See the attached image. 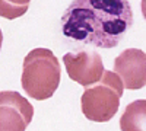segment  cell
Here are the masks:
<instances>
[{
    "instance_id": "cell-4",
    "label": "cell",
    "mask_w": 146,
    "mask_h": 131,
    "mask_svg": "<svg viewBox=\"0 0 146 131\" xmlns=\"http://www.w3.org/2000/svg\"><path fill=\"white\" fill-rule=\"evenodd\" d=\"M67 76L83 88H89L100 82L105 73L102 58L96 51L79 50L63 55Z\"/></svg>"
},
{
    "instance_id": "cell-7",
    "label": "cell",
    "mask_w": 146,
    "mask_h": 131,
    "mask_svg": "<svg viewBox=\"0 0 146 131\" xmlns=\"http://www.w3.org/2000/svg\"><path fill=\"white\" fill-rule=\"evenodd\" d=\"M121 131H146V99L133 101L120 118Z\"/></svg>"
},
{
    "instance_id": "cell-2",
    "label": "cell",
    "mask_w": 146,
    "mask_h": 131,
    "mask_svg": "<svg viewBox=\"0 0 146 131\" xmlns=\"http://www.w3.org/2000/svg\"><path fill=\"white\" fill-rule=\"evenodd\" d=\"M60 77L62 67L51 50L34 48L23 58L21 83L32 99H50L60 85Z\"/></svg>"
},
{
    "instance_id": "cell-5",
    "label": "cell",
    "mask_w": 146,
    "mask_h": 131,
    "mask_svg": "<svg viewBox=\"0 0 146 131\" xmlns=\"http://www.w3.org/2000/svg\"><path fill=\"white\" fill-rule=\"evenodd\" d=\"M34 118V106L15 90L0 93V131H25Z\"/></svg>"
},
{
    "instance_id": "cell-9",
    "label": "cell",
    "mask_w": 146,
    "mask_h": 131,
    "mask_svg": "<svg viewBox=\"0 0 146 131\" xmlns=\"http://www.w3.org/2000/svg\"><path fill=\"white\" fill-rule=\"evenodd\" d=\"M142 13H143V18L146 19V0H142Z\"/></svg>"
},
{
    "instance_id": "cell-1",
    "label": "cell",
    "mask_w": 146,
    "mask_h": 131,
    "mask_svg": "<svg viewBox=\"0 0 146 131\" xmlns=\"http://www.w3.org/2000/svg\"><path fill=\"white\" fill-rule=\"evenodd\" d=\"M133 25L129 0H73L62 18L63 35L98 48H114Z\"/></svg>"
},
{
    "instance_id": "cell-3",
    "label": "cell",
    "mask_w": 146,
    "mask_h": 131,
    "mask_svg": "<svg viewBox=\"0 0 146 131\" xmlns=\"http://www.w3.org/2000/svg\"><path fill=\"white\" fill-rule=\"evenodd\" d=\"M124 83L115 71H107L100 82L85 89L80 98L82 112L89 121L108 122L118 111Z\"/></svg>"
},
{
    "instance_id": "cell-8",
    "label": "cell",
    "mask_w": 146,
    "mask_h": 131,
    "mask_svg": "<svg viewBox=\"0 0 146 131\" xmlns=\"http://www.w3.org/2000/svg\"><path fill=\"white\" fill-rule=\"evenodd\" d=\"M32 0H0V15L6 19H16L27 13Z\"/></svg>"
},
{
    "instance_id": "cell-6",
    "label": "cell",
    "mask_w": 146,
    "mask_h": 131,
    "mask_svg": "<svg viewBox=\"0 0 146 131\" xmlns=\"http://www.w3.org/2000/svg\"><path fill=\"white\" fill-rule=\"evenodd\" d=\"M114 71L121 77L124 88L137 90L146 86V53L139 48H127L114 60Z\"/></svg>"
}]
</instances>
